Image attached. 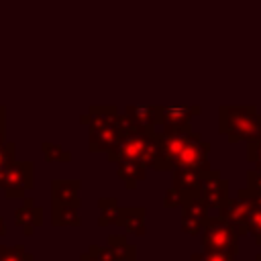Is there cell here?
I'll use <instances>...</instances> for the list:
<instances>
[{
	"instance_id": "cell-1",
	"label": "cell",
	"mask_w": 261,
	"mask_h": 261,
	"mask_svg": "<svg viewBox=\"0 0 261 261\" xmlns=\"http://www.w3.org/2000/svg\"><path fill=\"white\" fill-rule=\"evenodd\" d=\"M163 149V167H192L206 169L208 145L200 141V135H194L188 126L165 130L161 135Z\"/></svg>"
},
{
	"instance_id": "cell-2",
	"label": "cell",
	"mask_w": 261,
	"mask_h": 261,
	"mask_svg": "<svg viewBox=\"0 0 261 261\" xmlns=\"http://www.w3.org/2000/svg\"><path fill=\"white\" fill-rule=\"evenodd\" d=\"M220 133L228 135L230 141H257L261 139V114L257 108H220Z\"/></svg>"
},
{
	"instance_id": "cell-3",
	"label": "cell",
	"mask_w": 261,
	"mask_h": 261,
	"mask_svg": "<svg viewBox=\"0 0 261 261\" xmlns=\"http://www.w3.org/2000/svg\"><path fill=\"white\" fill-rule=\"evenodd\" d=\"M33 161H12L6 169L0 171V188L4 190L6 198L16 200L24 198V192L33 188Z\"/></svg>"
},
{
	"instance_id": "cell-4",
	"label": "cell",
	"mask_w": 261,
	"mask_h": 261,
	"mask_svg": "<svg viewBox=\"0 0 261 261\" xmlns=\"http://www.w3.org/2000/svg\"><path fill=\"white\" fill-rule=\"evenodd\" d=\"M237 230L222 218H214V222L206 224V232L202 237V249L204 251H222L232 253L237 251Z\"/></svg>"
},
{
	"instance_id": "cell-5",
	"label": "cell",
	"mask_w": 261,
	"mask_h": 261,
	"mask_svg": "<svg viewBox=\"0 0 261 261\" xmlns=\"http://www.w3.org/2000/svg\"><path fill=\"white\" fill-rule=\"evenodd\" d=\"M198 106H167V108H157V122L165 126V130H175L181 126H188V120L198 114Z\"/></svg>"
},
{
	"instance_id": "cell-6",
	"label": "cell",
	"mask_w": 261,
	"mask_h": 261,
	"mask_svg": "<svg viewBox=\"0 0 261 261\" xmlns=\"http://www.w3.org/2000/svg\"><path fill=\"white\" fill-rule=\"evenodd\" d=\"M14 224H16L27 237H31V234L35 232V228L43 224V208H39V206L35 204V200L27 198L24 204L14 210Z\"/></svg>"
},
{
	"instance_id": "cell-7",
	"label": "cell",
	"mask_w": 261,
	"mask_h": 261,
	"mask_svg": "<svg viewBox=\"0 0 261 261\" xmlns=\"http://www.w3.org/2000/svg\"><path fill=\"white\" fill-rule=\"evenodd\" d=\"M198 196L204 200L206 206H216L220 208L226 202V184L218 177V173H208L202 181V188L198 192Z\"/></svg>"
},
{
	"instance_id": "cell-8",
	"label": "cell",
	"mask_w": 261,
	"mask_h": 261,
	"mask_svg": "<svg viewBox=\"0 0 261 261\" xmlns=\"http://www.w3.org/2000/svg\"><path fill=\"white\" fill-rule=\"evenodd\" d=\"M80 181L77 179H53L51 181V200L55 204L80 206Z\"/></svg>"
},
{
	"instance_id": "cell-9",
	"label": "cell",
	"mask_w": 261,
	"mask_h": 261,
	"mask_svg": "<svg viewBox=\"0 0 261 261\" xmlns=\"http://www.w3.org/2000/svg\"><path fill=\"white\" fill-rule=\"evenodd\" d=\"M51 218H53L55 226H80L77 206H71V204H55L53 202Z\"/></svg>"
},
{
	"instance_id": "cell-10",
	"label": "cell",
	"mask_w": 261,
	"mask_h": 261,
	"mask_svg": "<svg viewBox=\"0 0 261 261\" xmlns=\"http://www.w3.org/2000/svg\"><path fill=\"white\" fill-rule=\"evenodd\" d=\"M135 126H153L157 122V108H145V106H133L126 110Z\"/></svg>"
},
{
	"instance_id": "cell-11",
	"label": "cell",
	"mask_w": 261,
	"mask_h": 261,
	"mask_svg": "<svg viewBox=\"0 0 261 261\" xmlns=\"http://www.w3.org/2000/svg\"><path fill=\"white\" fill-rule=\"evenodd\" d=\"M120 208L116 206V200L112 198H102L100 200V224L106 226L110 222H118Z\"/></svg>"
},
{
	"instance_id": "cell-12",
	"label": "cell",
	"mask_w": 261,
	"mask_h": 261,
	"mask_svg": "<svg viewBox=\"0 0 261 261\" xmlns=\"http://www.w3.org/2000/svg\"><path fill=\"white\" fill-rule=\"evenodd\" d=\"M0 261H35L22 245H0Z\"/></svg>"
},
{
	"instance_id": "cell-13",
	"label": "cell",
	"mask_w": 261,
	"mask_h": 261,
	"mask_svg": "<svg viewBox=\"0 0 261 261\" xmlns=\"http://www.w3.org/2000/svg\"><path fill=\"white\" fill-rule=\"evenodd\" d=\"M41 149H43V155H45V159L49 161V163H53V161H69L71 159V153L69 151H63L59 145H55V143H49V141H45L43 145H41Z\"/></svg>"
},
{
	"instance_id": "cell-14",
	"label": "cell",
	"mask_w": 261,
	"mask_h": 261,
	"mask_svg": "<svg viewBox=\"0 0 261 261\" xmlns=\"http://www.w3.org/2000/svg\"><path fill=\"white\" fill-rule=\"evenodd\" d=\"M14 155H16V145L12 141H6L0 145V171L14 161Z\"/></svg>"
},
{
	"instance_id": "cell-15",
	"label": "cell",
	"mask_w": 261,
	"mask_h": 261,
	"mask_svg": "<svg viewBox=\"0 0 261 261\" xmlns=\"http://www.w3.org/2000/svg\"><path fill=\"white\" fill-rule=\"evenodd\" d=\"M249 161H257L261 165V139L249 141Z\"/></svg>"
},
{
	"instance_id": "cell-16",
	"label": "cell",
	"mask_w": 261,
	"mask_h": 261,
	"mask_svg": "<svg viewBox=\"0 0 261 261\" xmlns=\"http://www.w3.org/2000/svg\"><path fill=\"white\" fill-rule=\"evenodd\" d=\"M249 190H253V192H261V169H253V171H249Z\"/></svg>"
},
{
	"instance_id": "cell-17",
	"label": "cell",
	"mask_w": 261,
	"mask_h": 261,
	"mask_svg": "<svg viewBox=\"0 0 261 261\" xmlns=\"http://www.w3.org/2000/svg\"><path fill=\"white\" fill-rule=\"evenodd\" d=\"M4 120H6V108L0 104V128H4Z\"/></svg>"
},
{
	"instance_id": "cell-18",
	"label": "cell",
	"mask_w": 261,
	"mask_h": 261,
	"mask_svg": "<svg viewBox=\"0 0 261 261\" xmlns=\"http://www.w3.org/2000/svg\"><path fill=\"white\" fill-rule=\"evenodd\" d=\"M4 232H6V222H4V218L0 216V237H2Z\"/></svg>"
},
{
	"instance_id": "cell-19",
	"label": "cell",
	"mask_w": 261,
	"mask_h": 261,
	"mask_svg": "<svg viewBox=\"0 0 261 261\" xmlns=\"http://www.w3.org/2000/svg\"><path fill=\"white\" fill-rule=\"evenodd\" d=\"M6 143V135H4V128H0V145Z\"/></svg>"
},
{
	"instance_id": "cell-20",
	"label": "cell",
	"mask_w": 261,
	"mask_h": 261,
	"mask_svg": "<svg viewBox=\"0 0 261 261\" xmlns=\"http://www.w3.org/2000/svg\"><path fill=\"white\" fill-rule=\"evenodd\" d=\"M259 261H261V257H259Z\"/></svg>"
}]
</instances>
